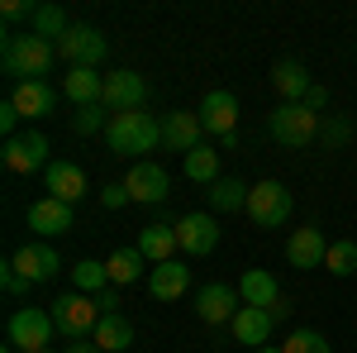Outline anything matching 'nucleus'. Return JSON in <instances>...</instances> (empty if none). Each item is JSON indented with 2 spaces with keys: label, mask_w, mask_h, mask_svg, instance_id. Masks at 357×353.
<instances>
[{
  "label": "nucleus",
  "mask_w": 357,
  "mask_h": 353,
  "mask_svg": "<svg viewBox=\"0 0 357 353\" xmlns=\"http://www.w3.org/2000/svg\"><path fill=\"white\" fill-rule=\"evenodd\" d=\"M324 268H329L333 277H353L357 272V244L353 239H333L329 253H324Z\"/></svg>",
  "instance_id": "nucleus-31"
},
{
  "label": "nucleus",
  "mask_w": 357,
  "mask_h": 353,
  "mask_svg": "<svg viewBox=\"0 0 357 353\" xmlns=\"http://www.w3.org/2000/svg\"><path fill=\"white\" fill-rule=\"evenodd\" d=\"M257 353H281V349H276V344H262V349H257Z\"/></svg>",
  "instance_id": "nucleus-44"
},
{
  "label": "nucleus",
  "mask_w": 357,
  "mask_h": 353,
  "mask_svg": "<svg viewBox=\"0 0 357 353\" xmlns=\"http://www.w3.org/2000/svg\"><path fill=\"white\" fill-rule=\"evenodd\" d=\"M20 120H24V115L10 106V101L0 106V129H5V138H15V134H20Z\"/></svg>",
  "instance_id": "nucleus-39"
},
{
  "label": "nucleus",
  "mask_w": 357,
  "mask_h": 353,
  "mask_svg": "<svg viewBox=\"0 0 357 353\" xmlns=\"http://www.w3.org/2000/svg\"><path fill=\"white\" fill-rule=\"evenodd\" d=\"M143 101H148V82H143L138 72H110V77H105V96H100L105 110L129 115V110H143Z\"/></svg>",
  "instance_id": "nucleus-11"
},
{
  "label": "nucleus",
  "mask_w": 357,
  "mask_h": 353,
  "mask_svg": "<svg viewBox=\"0 0 357 353\" xmlns=\"http://www.w3.org/2000/svg\"><path fill=\"white\" fill-rule=\"evenodd\" d=\"M319 138L329 143V153H333V148H343V143L353 138V124H348V120H329V124L319 129Z\"/></svg>",
  "instance_id": "nucleus-35"
},
{
  "label": "nucleus",
  "mask_w": 357,
  "mask_h": 353,
  "mask_svg": "<svg viewBox=\"0 0 357 353\" xmlns=\"http://www.w3.org/2000/svg\"><path fill=\"white\" fill-rule=\"evenodd\" d=\"M281 353H333V349L319 329H291V339L281 344Z\"/></svg>",
  "instance_id": "nucleus-33"
},
{
  "label": "nucleus",
  "mask_w": 357,
  "mask_h": 353,
  "mask_svg": "<svg viewBox=\"0 0 357 353\" xmlns=\"http://www.w3.org/2000/svg\"><path fill=\"white\" fill-rule=\"evenodd\" d=\"M96 305H100V315H119V291H114V287L96 291Z\"/></svg>",
  "instance_id": "nucleus-40"
},
{
  "label": "nucleus",
  "mask_w": 357,
  "mask_h": 353,
  "mask_svg": "<svg viewBox=\"0 0 357 353\" xmlns=\"http://www.w3.org/2000/svg\"><path fill=\"white\" fill-rule=\"evenodd\" d=\"M91 339H96L105 353H129L134 349V325H129L124 315H100V325H96Z\"/></svg>",
  "instance_id": "nucleus-25"
},
{
  "label": "nucleus",
  "mask_w": 357,
  "mask_h": 353,
  "mask_svg": "<svg viewBox=\"0 0 357 353\" xmlns=\"http://www.w3.org/2000/svg\"><path fill=\"white\" fill-rule=\"evenodd\" d=\"M0 10H5L10 24H15V20H29V24H33V15H38V5H29V0H5Z\"/></svg>",
  "instance_id": "nucleus-38"
},
{
  "label": "nucleus",
  "mask_w": 357,
  "mask_h": 353,
  "mask_svg": "<svg viewBox=\"0 0 357 353\" xmlns=\"http://www.w3.org/2000/svg\"><path fill=\"white\" fill-rule=\"evenodd\" d=\"M53 325L77 344V339H91L96 325H100V305L96 296H86V291H67V296L53 301Z\"/></svg>",
  "instance_id": "nucleus-3"
},
{
  "label": "nucleus",
  "mask_w": 357,
  "mask_h": 353,
  "mask_svg": "<svg viewBox=\"0 0 357 353\" xmlns=\"http://www.w3.org/2000/svg\"><path fill=\"white\" fill-rule=\"evenodd\" d=\"M205 196H210V210H215V215H234V210H248V187L238 182V177H220V182L205 191Z\"/></svg>",
  "instance_id": "nucleus-27"
},
{
  "label": "nucleus",
  "mask_w": 357,
  "mask_h": 353,
  "mask_svg": "<svg viewBox=\"0 0 357 353\" xmlns=\"http://www.w3.org/2000/svg\"><path fill=\"white\" fill-rule=\"evenodd\" d=\"M238 296H243V305H276L281 301V287H276V277L272 272H262V268H248L243 272V282H238Z\"/></svg>",
  "instance_id": "nucleus-23"
},
{
  "label": "nucleus",
  "mask_w": 357,
  "mask_h": 353,
  "mask_svg": "<svg viewBox=\"0 0 357 353\" xmlns=\"http://www.w3.org/2000/svg\"><path fill=\"white\" fill-rule=\"evenodd\" d=\"M176 244H181V253H191V258L215 253V248H220V219L210 215V210L181 215L176 219Z\"/></svg>",
  "instance_id": "nucleus-8"
},
{
  "label": "nucleus",
  "mask_w": 357,
  "mask_h": 353,
  "mask_svg": "<svg viewBox=\"0 0 357 353\" xmlns=\"http://www.w3.org/2000/svg\"><path fill=\"white\" fill-rule=\"evenodd\" d=\"M272 138L281 143V148H305V143L319 138V115L286 101V106L272 110Z\"/></svg>",
  "instance_id": "nucleus-4"
},
{
  "label": "nucleus",
  "mask_w": 357,
  "mask_h": 353,
  "mask_svg": "<svg viewBox=\"0 0 357 353\" xmlns=\"http://www.w3.org/2000/svg\"><path fill=\"white\" fill-rule=\"evenodd\" d=\"M272 82H276V91H281L291 106H301L305 96H310V72H305L301 62H291V57L272 67Z\"/></svg>",
  "instance_id": "nucleus-26"
},
{
  "label": "nucleus",
  "mask_w": 357,
  "mask_h": 353,
  "mask_svg": "<svg viewBox=\"0 0 357 353\" xmlns=\"http://www.w3.org/2000/svg\"><path fill=\"white\" fill-rule=\"evenodd\" d=\"M129 201H134V196H129L124 182H110V187L100 191V206H105V210H119V206H129Z\"/></svg>",
  "instance_id": "nucleus-37"
},
{
  "label": "nucleus",
  "mask_w": 357,
  "mask_h": 353,
  "mask_svg": "<svg viewBox=\"0 0 357 353\" xmlns=\"http://www.w3.org/2000/svg\"><path fill=\"white\" fill-rule=\"evenodd\" d=\"M181 172L191 177V182H220V148H210V143H200V148H191L186 158H181Z\"/></svg>",
  "instance_id": "nucleus-28"
},
{
  "label": "nucleus",
  "mask_w": 357,
  "mask_h": 353,
  "mask_svg": "<svg viewBox=\"0 0 357 353\" xmlns=\"http://www.w3.org/2000/svg\"><path fill=\"white\" fill-rule=\"evenodd\" d=\"M272 315H267V310H262V305H243V310H238V315H234V339H238V344H248V349L257 353L262 349V344H267V339H272Z\"/></svg>",
  "instance_id": "nucleus-20"
},
{
  "label": "nucleus",
  "mask_w": 357,
  "mask_h": 353,
  "mask_svg": "<svg viewBox=\"0 0 357 353\" xmlns=\"http://www.w3.org/2000/svg\"><path fill=\"white\" fill-rule=\"evenodd\" d=\"M200 115L195 110H172L162 120V143L172 148V153H191V148H200Z\"/></svg>",
  "instance_id": "nucleus-13"
},
{
  "label": "nucleus",
  "mask_w": 357,
  "mask_h": 353,
  "mask_svg": "<svg viewBox=\"0 0 357 353\" xmlns=\"http://www.w3.org/2000/svg\"><path fill=\"white\" fill-rule=\"evenodd\" d=\"M15 268L24 272L29 282H53L57 277V268H62V258H57V248H48V244H24L15 258H10Z\"/></svg>",
  "instance_id": "nucleus-19"
},
{
  "label": "nucleus",
  "mask_w": 357,
  "mask_h": 353,
  "mask_svg": "<svg viewBox=\"0 0 357 353\" xmlns=\"http://www.w3.org/2000/svg\"><path fill=\"white\" fill-rule=\"evenodd\" d=\"M124 187H129V196H134V201L158 206V201L167 196V172L158 163H134V167H129V177H124Z\"/></svg>",
  "instance_id": "nucleus-18"
},
{
  "label": "nucleus",
  "mask_w": 357,
  "mask_h": 353,
  "mask_svg": "<svg viewBox=\"0 0 357 353\" xmlns=\"http://www.w3.org/2000/svg\"><path fill=\"white\" fill-rule=\"evenodd\" d=\"M105 143L119 158H138V153H153L162 143V124L143 110H129V115H110V129H105Z\"/></svg>",
  "instance_id": "nucleus-1"
},
{
  "label": "nucleus",
  "mask_w": 357,
  "mask_h": 353,
  "mask_svg": "<svg viewBox=\"0 0 357 353\" xmlns=\"http://www.w3.org/2000/svg\"><path fill=\"white\" fill-rule=\"evenodd\" d=\"M148 291L158 301H181L191 291V268H181V258H172V263H158L153 277H148Z\"/></svg>",
  "instance_id": "nucleus-21"
},
{
  "label": "nucleus",
  "mask_w": 357,
  "mask_h": 353,
  "mask_svg": "<svg viewBox=\"0 0 357 353\" xmlns=\"http://www.w3.org/2000/svg\"><path fill=\"white\" fill-rule=\"evenodd\" d=\"M238 310H243V296H238L234 287H224V282H210V287L195 291V315H200L205 325H234Z\"/></svg>",
  "instance_id": "nucleus-10"
},
{
  "label": "nucleus",
  "mask_w": 357,
  "mask_h": 353,
  "mask_svg": "<svg viewBox=\"0 0 357 353\" xmlns=\"http://www.w3.org/2000/svg\"><path fill=\"white\" fill-rule=\"evenodd\" d=\"M10 344L15 349H24V353H38V349H48L53 344V310H38V305H20L15 315H10Z\"/></svg>",
  "instance_id": "nucleus-5"
},
{
  "label": "nucleus",
  "mask_w": 357,
  "mask_h": 353,
  "mask_svg": "<svg viewBox=\"0 0 357 353\" xmlns=\"http://www.w3.org/2000/svg\"><path fill=\"white\" fill-rule=\"evenodd\" d=\"M0 353H15V344H5V349H0Z\"/></svg>",
  "instance_id": "nucleus-45"
},
{
  "label": "nucleus",
  "mask_w": 357,
  "mask_h": 353,
  "mask_svg": "<svg viewBox=\"0 0 357 353\" xmlns=\"http://www.w3.org/2000/svg\"><path fill=\"white\" fill-rule=\"evenodd\" d=\"M0 287H5L10 296H20V291H29L33 282H29V277H24L20 268H15V263H5V268H0Z\"/></svg>",
  "instance_id": "nucleus-36"
},
{
  "label": "nucleus",
  "mask_w": 357,
  "mask_h": 353,
  "mask_svg": "<svg viewBox=\"0 0 357 353\" xmlns=\"http://www.w3.org/2000/svg\"><path fill=\"white\" fill-rule=\"evenodd\" d=\"M324 253H329V239H324L314 224H305V229H296V234L286 239L291 268H324Z\"/></svg>",
  "instance_id": "nucleus-14"
},
{
  "label": "nucleus",
  "mask_w": 357,
  "mask_h": 353,
  "mask_svg": "<svg viewBox=\"0 0 357 353\" xmlns=\"http://www.w3.org/2000/svg\"><path fill=\"white\" fill-rule=\"evenodd\" d=\"M62 91H67V101H77V106H96V101L105 96V77H100L96 67H72L67 82H62Z\"/></svg>",
  "instance_id": "nucleus-24"
},
{
  "label": "nucleus",
  "mask_w": 357,
  "mask_h": 353,
  "mask_svg": "<svg viewBox=\"0 0 357 353\" xmlns=\"http://www.w3.org/2000/svg\"><path fill=\"white\" fill-rule=\"evenodd\" d=\"M67 15H62V5H38V15H33V24L29 34H38V38H48V43H62L67 38Z\"/></svg>",
  "instance_id": "nucleus-30"
},
{
  "label": "nucleus",
  "mask_w": 357,
  "mask_h": 353,
  "mask_svg": "<svg viewBox=\"0 0 357 353\" xmlns=\"http://www.w3.org/2000/svg\"><path fill=\"white\" fill-rule=\"evenodd\" d=\"M67 353H105L96 339H77V344H67Z\"/></svg>",
  "instance_id": "nucleus-42"
},
{
  "label": "nucleus",
  "mask_w": 357,
  "mask_h": 353,
  "mask_svg": "<svg viewBox=\"0 0 357 353\" xmlns=\"http://www.w3.org/2000/svg\"><path fill=\"white\" fill-rule=\"evenodd\" d=\"M195 115H200V129L229 138V134H234V124H238V101H234V91H210V96L200 101Z\"/></svg>",
  "instance_id": "nucleus-12"
},
{
  "label": "nucleus",
  "mask_w": 357,
  "mask_h": 353,
  "mask_svg": "<svg viewBox=\"0 0 357 353\" xmlns=\"http://www.w3.org/2000/svg\"><path fill=\"white\" fill-rule=\"evenodd\" d=\"M57 43L38 38V34H5V72L20 77V82H43V72L53 67Z\"/></svg>",
  "instance_id": "nucleus-2"
},
{
  "label": "nucleus",
  "mask_w": 357,
  "mask_h": 353,
  "mask_svg": "<svg viewBox=\"0 0 357 353\" xmlns=\"http://www.w3.org/2000/svg\"><path fill=\"white\" fill-rule=\"evenodd\" d=\"M143 253L138 248H114L110 258H105V268H110V287H129V282H138L143 277Z\"/></svg>",
  "instance_id": "nucleus-29"
},
{
  "label": "nucleus",
  "mask_w": 357,
  "mask_h": 353,
  "mask_svg": "<svg viewBox=\"0 0 357 353\" xmlns=\"http://www.w3.org/2000/svg\"><path fill=\"white\" fill-rule=\"evenodd\" d=\"M29 229H38V234H67L72 229V206L57 201V196H38L29 206Z\"/></svg>",
  "instance_id": "nucleus-16"
},
{
  "label": "nucleus",
  "mask_w": 357,
  "mask_h": 353,
  "mask_svg": "<svg viewBox=\"0 0 357 353\" xmlns=\"http://www.w3.org/2000/svg\"><path fill=\"white\" fill-rule=\"evenodd\" d=\"M301 106H305V110H314V115H319V110L329 106V91H324V86H310V96H305Z\"/></svg>",
  "instance_id": "nucleus-41"
},
{
  "label": "nucleus",
  "mask_w": 357,
  "mask_h": 353,
  "mask_svg": "<svg viewBox=\"0 0 357 353\" xmlns=\"http://www.w3.org/2000/svg\"><path fill=\"white\" fill-rule=\"evenodd\" d=\"M248 215H252V224H262V229L286 224V219H291V191L281 187V182H257V187H248Z\"/></svg>",
  "instance_id": "nucleus-7"
},
{
  "label": "nucleus",
  "mask_w": 357,
  "mask_h": 353,
  "mask_svg": "<svg viewBox=\"0 0 357 353\" xmlns=\"http://www.w3.org/2000/svg\"><path fill=\"white\" fill-rule=\"evenodd\" d=\"M134 248L153 263V268H158V263H172V258H176V248H181V244H176V224H148V229L138 234Z\"/></svg>",
  "instance_id": "nucleus-22"
},
{
  "label": "nucleus",
  "mask_w": 357,
  "mask_h": 353,
  "mask_svg": "<svg viewBox=\"0 0 357 353\" xmlns=\"http://www.w3.org/2000/svg\"><path fill=\"white\" fill-rule=\"evenodd\" d=\"M267 315H272V320H286V315H291V301L281 296V301H276V305H267Z\"/></svg>",
  "instance_id": "nucleus-43"
},
{
  "label": "nucleus",
  "mask_w": 357,
  "mask_h": 353,
  "mask_svg": "<svg viewBox=\"0 0 357 353\" xmlns=\"http://www.w3.org/2000/svg\"><path fill=\"white\" fill-rule=\"evenodd\" d=\"M72 129H77V134L110 129V124H105V106H100V101H96V106H77V115H72Z\"/></svg>",
  "instance_id": "nucleus-34"
},
{
  "label": "nucleus",
  "mask_w": 357,
  "mask_h": 353,
  "mask_svg": "<svg viewBox=\"0 0 357 353\" xmlns=\"http://www.w3.org/2000/svg\"><path fill=\"white\" fill-rule=\"evenodd\" d=\"M43 182H48V196L67 201V206H77L86 196V172L77 163H48L43 167Z\"/></svg>",
  "instance_id": "nucleus-17"
},
{
  "label": "nucleus",
  "mask_w": 357,
  "mask_h": 353,
  "mask_svg": "<svg viewBox=\"0 0 357 353\" xmlns=\"http://www.w3.org/2000/svg\"><path fill=\"white\" fill-rule=\"evenodd\" d=\"M38 353H53V349H38Z\"/></svg>",
  "instance_id": "nucleus-46"
},
{
  "label": "nucleus",
  "mask_w": 357,
  "mask_h": 353,
  "mask_svg": "<svg viewBox=\"0 0 357 353\" xmlns=\"http://www.w3.org/2000/svg\"><path fill=\"white\" fill-rule=\"evenodd\" d=\"M72 282H77V291H105L110 268H105V263H96V258H86V263L72 268Z\"/></svg>",
  "instance_id": "nucleus-32"
},
{
  "label": "nucleus",
  "mask_w": 357,
  "mask_h": 353,
  "mask_svg": "<svg viewBox=\"0 0 357 353\" xmlns=\"http://www.w3.org/2000/svg\"><path fill=\"white\" fill-rule=\"evenodd\" d=\"M10 106L20 110L24 120H43V115H53L57 91H53L48 82H15V91H10Z\"/></svg>",
  "instance_id": "nucleus-15"
},
{
  "label": "nucleus",
  "mask_w": 357,
  "mask_h": 353,
  "mask_svg": "<svg viewBox=\"0 0 357 353\" xmlns=\"http://www.w3.org/2000/svg\"><path fill=\"white\" fill-rule=\"evenodd\" d=\"M105 48H110V38H105L100 29H91V24H72L67 38L57 43V53L67 57L72 67H96V62H105Z\"/></svg>",
  "instance_id": "nucleus-9"
},
{
  "label": "nucleus",
  "mask_w": 357,
  "mask_h": 353,
  "mask_svg": "<svg viewBox=\"0 0 357 353\" xmlns=\"http://www.w3.org/2000/svg\"><path fill=\"white\" fill-rule=\"evenodd\" d=\"M0 163H5V172H20V177L48 167V138L38 134V129H24V134L5 138L0 143Z\"/></svg>",
  "instance_id": "nucleus-6"
}]
</instances>
